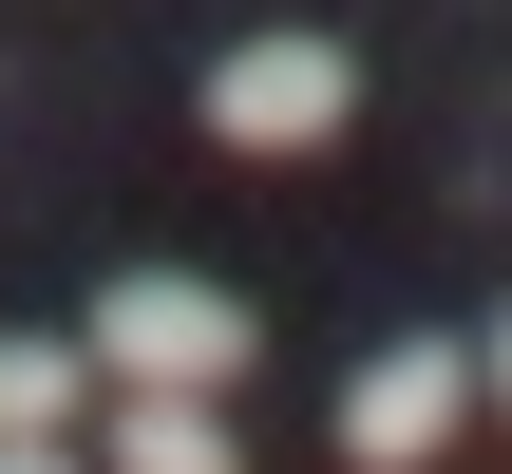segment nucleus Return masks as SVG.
<instances>
[{"instance_id":"nucleus-1","label":"nucleus","mask_w":512,"mask_h":474,"mask_svg":"<svg viewBox=\"0 0 512 474\" xmlns=\"http://www.w3.org/2000/svg\"><path fill=\"white\" fill-rule=\"evenodd\" d=\"M247 304L228 285H190V266H133V285H95V380H133V399H228L247 380Z\"/></svg>"},{"instance_id":"nucleus-2","label":"nucleus","mask_w":512,"mask_h":474,"mask_svg":"<svg viewBox=\"0 0 512 474\" xmlns=\"http://www.w3.org/2000/svg\"><path fill=\"white\" fill-rule=\"evenodd\" d=\"M361 114V57L342 38H228L209 57V152H323Z\"/></svg>"},{"instance_id":"nucleus-3","label":"nucleus","mask_w":512,"mask_h":474,"mask_svg":"<svg viewBox=\"0 0 512 474\" xmlns=\"http://www.w3.org/2000/svg\"><path fill=\"white\" fill-rule=\"evenodd\" d=\"M475 399H494V380H475V342H380V361L342 380V456H361V474H437Z\"/></svg>"},{"instance_id":"nucleus-4","label":"nucleus","mask_w":512,"mask_h":474,"mask_svg":"<svg viewBox=\"0 0 512 474\" xmlns=\"http://www.w3.org/2000/svg\"><path fill=\"white\" fill-rule=\"evenodd\" d=\"M95 474H247V456H228V399H133V380H114Z\"/></svg>"},{"instance_id":"nucleus-5","label":"nucleus","mask_w":512,"mask_h":474,"mask_svg":"<svg viewBox=\"0 0 512 474\" xmlns=\"http://www.w3.org/2000/svg\"><path fill=\"white\" fill-rule=\"evenodd\" d=\"M95 418V342H0V437H76Z\"/></svg>"},{"instance_id":"nucleus-6","label":"nucleus","mask_w":512,"mask_h":474,"mask_svg":"<svg viewBox=\"0 0 512 474\" xmlns=\"http://www.w3.org/2000/svg\"><path fill=\"white\" fill-rule=\"evenodd\" d=\"M0 474H95V456H76V437H0Z\"/></svg>"},{"instance_id":"nucleus-7","label":"nucleus","mask_w":512,"mask_h":474,"mask_svg":"<svg viewBox=\"0 0 512 474\" xmlns=\"http://www.w3.org/2000/svg\"><path fill=\"white\" fill-rule=\"evenodd\" d=\"M475 380H494V418H512V323H494V342H475Z\"/></svg>"}]
</instances>
